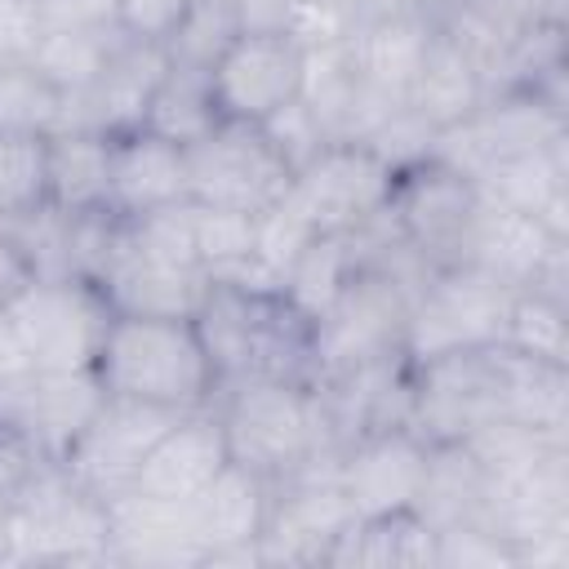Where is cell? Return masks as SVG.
<instances>
[{
	"mask_svg": "<svg viewBox=\"0 0 569 569\" xmlns=\"http://www.w3.org/2000/svg\"><path fill=\"white\" fill-rule=\"evenodd\" d=\"M191 325L218 387L244 378L311 382V320L289 307L284 293H249L209 280V293Z\"/></svg>",
	"mask_w": 569,
	"mask_h": 569,
	"instance_id": "1",
	"label": "cell"
},
{
	"mask_svg": "<svg viewBox=\"0 0 569 569\" xmlns=\"http://www.w3.org/2000/svg\"><path fill=\"white\" fill-rule=\"evenodd\" d=\"M93 373L111 396L164 405L178 413L209 405L218 391L196 325L164 316H111Z\"/></svg>",
	"mask_w": 569,
	"mask_h": 569,
	"instance_id": "2",
	"label": "cell"
},
{
	"mask_svg": "<svg viewBox=\"0 0 569 569\" xmlns=\"http://www.w3.org/2000/svg\"><path fill=\"white\" fill-rule=\"evenodd\" d=\"M107 498L62 462H31L9 489L4 565H111Z\"/></svg>",
	"mask_w": 569,
	"mask_h": 569,
	"instance_id": "3",
	"label": "cell"
},
{
	"mask_svg": "<svg viewBox=\"0 0 569 569\" xmlns=\"http://www.w3.org/2000/svg\"><path fill=\"white\" fill-rule=\"evenodd\" d=\"M213 409L222 422L227 458L280 480L298 462H307L316 449L333 445L316 405L311 382L289 378H244L213 391Z\"/></svg>",
	"mask_w": 569,
	"mask_h": 569,
	"instance_id": "4",
	"label": "cell"
},
{
	"mask_svg": "<svg viewBox=\"0 0 569 569\" xmlns=\"http://www.w3.org/2000/svg\"><path fill=\"white\" fill-rule=\"evenodd\" d=\"M342 445L316 449L289 476L271 480L267 525L258 533V565H329L356 511L338 485Z\"/></svg>",
	"mask_w": 569,
	"mask_h": 569,
	"instance_id": "5",
	"label": "cell"
},
{
	"mask_svg": "<svg viewBox=\"0 0 569 569\" xmlns=\"http://www.w3.org/2000/svg\"><path fill=\"white\" fill-rule=\"evenodd\" d=\"M511 298H516V289L485 276L480 267H467V262L436 267L409 302L405 356L409 360H431V356H445V351L502 342Z\"/></svg>",
	"mask_w": 569,
	"mask_h": 569,
	"instance_id": "6",
	"label": "cell"
},
{
	"mask_svg": "<svg viewBox=\"0 0 569 569\" xmlns=\"http://www.w3.org/2000/svg\"><path fill=\"white\" fill-rule=\"evenodd\" d=\"M4 320L36 373H67L98 365L111 307L89 280H31L4 307Z\"/></svg>",
	"mask_w": 569,
	"mask_h": 569,
	"instance_id": "7",
	"label": "cell"
},
{
	"mask_svg": "<svg viewBox=\"0 0 569 569\" xmlns=\"http://www.w3.org/2000/svg\"><path fill=\"white\" fill-rule=\"evenodd\" d=\"M413 289L378 267H356L333 307L311 325V382L391 351H405Z\"/></svg>",
	"mask_w": 569,
	"mask_h": 569,
	"instance_id": "8",
	"label": "cell"
},
{
	"mask_svg": "<svg viewBox=\"0 0 569 569\" xmlns=\"http://www.w3.org/2000/svg\"><path fill=\"white\" fill-rule=\"evenodd\" d=\"M289 182L293 173L253 120L222 116L200 142L187 147V196L196 204L262 213L289 191Z\"/></svg>",
	"mask_w": 569,
	"mask_h": 569,
	"instance_id": "9",
	"label": "cell"
},
{
	"mask_svg": "<svg viewBox=\"0 0 569 569\" xmlns=\"http://www.w3.org/2000/svg\"><path fill=\"white\" fill-rule=\"evenodd\" d=\"M467 267L502 280L507 289H538L547 298L569 302V236H556L542 218L489 204L480 196L476 227L462 249Z\"/></svg>",
	"mask_w": 569,
	"mask_h": 569,
	"instance_id": "10",
	"label": "cell"
},
{
	"mask_svg": "<svg viewBox=\"0 0 569 569\" xmlns=\"http://www.w3.org/2000/svg\"><path fill=\"white\" fill-rule=\"evenodd\" d=\"M387 209H391L396 227L405 231V240L431 267H453V262H462L467 236L476 227L480 187H476V178H467L453 164L431 156V160L396 173Z\"/></svg>",
	"mask_w": 569,
	"mask_h": 569,
	"instance_id": "11",
	"label": "cell"
},
{
	"mask_svg": "<svg viewBox=\"0 0 569 569\" xmlns=\"http://www.w3.org/2000/svg\"><path fill=\"white\" fill-rule=\"evenodd\" d=\"M498 347L502 342L413 360L409 427L427 445L462 440L480 422L498 418Z\"/></svg>",
	"mask_w": 569,
	"mask_h": 569,
	"instance_id": "12",
	"label": "cell"
},
{
	"mask_svg": "<svg viewBox=\"0 0 569 569\" xmlns=\"http://www.w3.org/2000/svg\"><path fill=\"white\" fill-rule=\"evenodd\" d=\"M178 422V409L164 405H147V400H129V396H111L98 405V413L89 418V427L80 431V440L71 445V453L62 458V467L98 498H116L124 489H133L147 453L156 449V440Z\"/></svg>",
	"mask_w": 569,
	"mask_h": 569,
	"instance_id": "13",
	"label": "cell"
},
{
	"mask_svg": "<svg viewBox=\"0 0 569 569\" xmlns=\"http://www.w3.org/2000/svg\"><path fill=\"white\" fill-rule=\"evenodd\" d=\"M396 173L360 142H329L307 169L293 173L289 196L316 222V231H356L387 209Z\"/></svg>",
	"mask_w": 569,
	"mask_h": 569,
	"instance_id": "14",
	"label": "cell"
},
{
	"mask_svg": "<svg viewBox=\"0 0 569 569\" xmlns=\"http://www.w3.org/2000/svg\"><path fill=\"white\" fill-rule=\"evenodd\" d=\"M302 44L284 31H240L209 71L213 102L227 120H262L298 98Z\"/></svg>",
	"mask_w": 569,
	"mask_h": 569,
	"instance_id": "15",
	"label": "cell"
},
{
	"mask_svg": "<svg viewBox=\"0 0 569 569\" xmlns=\"http://www.w3.org/2000/svg\"><path fill=\"white\" fill-rule=\"evenodd\" d=\"M427 449L431 445L413 427H387V431H369V436H356L351 445H342L338 485H342L356 520L409 511L422 489Z\"/></svg>",
	"mask_w": 569,
	"mask_h": 569,
	"instance_id": "16",
	"label": "cell"
},
{
	"mask_svg": "<svg viewBox=\"0 0 569 569\" xmlns=\"http://www.w3.org/2000/svg\"><path fill=\"white\" fill-rule=\"evenodd\" d=\"M480 529L502 538L511 556H520L547 533L569 529V445L547 449L520 471L489 476Z\"/></svg>",
	"mask_w": 569,
	"mask_h": 569,
	"instance_id": "17",
	"label": "cell"
},
{
	"mask_svg": "<svg viewBox=\"0 0 569 569\" xmlns=\"http://www.w3.org/2000/svg\"><path fill=\"white\" fill-rule=\"evenodd\" d=\"M111 520V565L133 569H196L204 565V542L191 502L124 489L107 502Z\"/></svg>",
	"mask_w": 569,
	"mask_h": 569,
	"instance_id": "18",
	"label": "cell"
},
{
	"mask_svg": "<svg viewBox=\"0 0 569 569\" xmlns=\"http://www.w3.org/2000/svg\"><path fill=\"white\" fill-rule=\"evenodd\" d=\"M164 71H169L164 49L129 36L89 89L62 98V124L58 129H98V133H111V138L129 133V129H142L147 102L160 89Z\"/></svg>",
	"mask_w": 569,
	"mask_h": 569,
	"instance_id": "19",
	"label": "cell"
},
{
	"mask_svg": "<svg viewBox=\"0 0 569 569\" xmlns=\"http://www.w3.org/2000/svg\"><path fill=\"white\" fill-rule=\"evenodd\" d=\"M102 400H107V387L93 369L36 373L4 436L22 445L36 462H62Z\"/></svg>",
	"mask_w": 569,
	"mask_h": 569,
	"instance_id": "20",
	"label": "cell"
},
{
	"mask_svg": "<svg viewBox=\"0 0 569 569\" xmlns=\"http://www.w3.org/2000/svg\"><path fill=\"white\" fill-rule=\"evenodd\" d=\"M98 289L111 307V316H164V320H191L209 293L204 267L164 262L156 253H142L129 240V227L98 276Z\"/></svg>",
	"mask_w": 569,
	"mask_h": 569,
	"instance_id": "21",
	"label": "cell"
},
{
	"mask_svg": "<svg viewBox=\"0 0 569 569\" xmlns=\"http://www.w3.org/2000/svg\"><path fill=\"white\" fill-rule=\"evenodd\" d=\"M271 480L227 462L196 498V529L204 542V565H258V533L267 525Z\"/></svg>",
	"mask_w": 569,
	"mask_h": 569,
	"instance_id": "22",
	"label": "cell"
},
{
	"mask_svg": "<svg viewBox=\"0 0 569 569\" xmlns=\"http://www.w3.org/2000/svg\"><path fill=\"white\" fill-rule=\"evenodd\" d=\"M227 462L231 458H227L222 422H218V409L209 400L200 409L178 413V422L147 453L133 489L138 493H156V498H173V502H191Z\"/></svg>",
	"mask_w": 569,
	"mask_h": 569,
	"instance_id": "23",
	"label": "cell"
},
{
	"mask_svg": "<svg viewBox=\"0 0 569 569\" xmlns=\"http://www.w3.org/2000/svg\"><path fill=\"white\" fill-rule=\"evenodd\" d=\"M187 196V147L151 133V129H129L111 138V182H107V204L120 218L151 213L160 204H178Z\"/></svg>",
	"mask_w": 569,
	"mask_h": 569,
	"instance_id": "24",
	"label": "cell"
},
{
	"mask_svg": "<svg viewBox=\"0 0 569 569\" xmlns=\"http://www.w3.org/2000/svg\"><path fill=\"white\" fill-rule=\"evenodd\" d=\"M476 187L489 204L533 213L556 236H569V133L547 147H533V151L489 164L476 178Z\"/></svg>",
	"mask_w": 569,
	"mask_h": 569,
	"instance_id": "25",
	"label": "cell"
},
{
	"mask_svg": "<svg viewBox=\"0 0 569 569\" xmlns=\"http://www.w3.org/2000/svg\"><path fill=\"white\" fill-rule=\"evenodd\" d=\"M489 98L485 89V76L480 67L471 62V53L462 44H453L449 36H431L413 80H409V93H405V107L413 116H422L436 133L462 124L480 102Z\"/></svg>",
	"mask_w": 569,
	"mask_h": 569,
	"instance_id": "26",
	"label": "cell"
},
{
	"mask_svg": "<svg viewBox=\"0 0 569 569\" xmlns=\"http://www.w3.org/2000/svg\"><path fill=\"white\" fill-rule=\"evenodd\" d=\"M498 418L569 440V365L498 347Z\"/></svg>",
	"mask_w": 569,
	"mask_h": 569,
	"instance_id": "27",
	"label": "cell"
},
{
	"mask_svg": "<svg viewBox=\"0 0 569 569\" xmlns=\"http://www.w3.org/2000/svg\"><path fill=\"white\" fill-rule=\"evenodd\" d=\"M111 133L98 129H53L44 133V200L58 209H111Z\"/></svg>",
	"mask_w": 569,
	"mask_h": 569,
	"instance_id": "28",
	"label": "cell"
},
{
	"mask_svg": "<svg viewBox=\"0 0 569 569\" xmlns=\"http://www.w3.org/2000/svg\"><path fill=\"white\" fill-rule=\"evenodd\" d=\"M485 493H489V476L471 458V449L462 440H440L427 449V471H422V489H418L413 511L436 533H445V529L480 525Z\"/></svg>",
	"mask_w": 569,
	"mask_h": 569,
	"instance_id": "29",
	"label": "cell"
},
{
	"mask_svg": "<svg viewBox=\"0 0 569 569\" xmlns=\"http://www.w3.org/2000/svg\"><path fill=\"white\" fill-rule=\"evenodd\" d=\"M436 27L418 13H396V18H373V22H360L351 31V58H356V71L369 89L378 93H391V98H405L409 93V80L431 44Z\"/></svg>",
	"mask_w": 569,
	"mask_h": 569,
	"instance_id": "30",
	"label": "cell"
},
{
	"mask_svg": "<svg viewBox=\"0 0 569 569\" xmlns=\"http://www.w3.org/2000/svg\"><path fill=\"white\" fill-rule=\"evenodd\" d=\"M338 569H436V529L409 507L373 520H356L333 547Z\"/></svg>",
	"mask_w": 569,
	"mask_h": 569,
	"instance_id": "31",
	"label": "cell"
},
{
	"mask_svg": "<svg viewBox=\"0 0 569 569\" xmlns=\"http://www.w3.org/2000/svg\"><path fill=\"white\" fill-rule=\"evenodd\" d=\"M124 40L129 36L116 22H102V27H44L27 67L40 80H49L62 98H71V93L89 89L102 76V67L111 62V53Z\"/></svg>",
	"mask_w": 569,
	"mask_h": 569,
	"instance_id": "32",
	"label": "cell"
},
{
	"mask_svg": "<svg viewBox=\"0 0 569 569\" xmlns=\"http://www.w3.org/2000/svg\"><path fill=\"white\" fill-rule=\"evenodd\" d=\"M360 89H365V80H360L356 58H351V36H347V40H333V44L302 49L298 98L311 107V116L325 124V133H329L333 142L347 138V120H351V111H356Z\"/></svg>",
	"mask_w": 569,
	"mask_h": 569,
	"instance_id": "33",
	"label": "cell"
},
{
	"mask_svg": "<svg viewBox=\"0 0 569 569\" xmlns=\"http://www.w3.org/2000/svg\"><path fill=\"white\" fill-rule=\"evenodd\" d=\"M356 271V253H351V236L347 231H320L284 271V302L298 307L311 325L333 307V298L342 293V284Z\"/></svg>",
	"mask_w": 569,
	"mask_h": 569,
	"instance_id": "34",
	"label": "cell"
},
{
	"mask_svg": "<svg viewBox=\"0 0 569 569\" xmlns=\"http://www.w3.org/2000/svg\"><path fill=\"white\" fill-rule=\"evenodd\" d=\"M222 120L218 102H213V89H209V76L200 71H178L169 67L160 89L151 93L147 102V116H142V129L178 142V147H191L200 142L213 124Z\"/></svg>",
	"mask_w": 569,
	"mask_h": 569,
	"instance_id": "35",
	"label": "cell"
},
{
	"mask_svg": "<svg viewBox=\"0 0 569 569\" xmlns=\"http://www.w3.org/2000/svg\"><path fill=\"white\" fill-rule=\"evenodd\" d=\"M236 36H240L236 0H191L187 13L178 18V27L169 31V40H164L160 49H164L169 67L209 76L213 62L227 53V44H231Z\"/></svg>",
	"mask_w": 569,
	"mask_h": 569,
	"instance_id": "36",
	"label": "cell"
},
{
	"mask_svg": "<svg viewBox=\"0 0 569 569\" xmlns=\"http://www.w3.org/2000/svg\"><path fill=\"white\" fill-rule=\"evenodd\" d=\"M502 342L516 347V351H525V356L569 365V302L547 298L538 289H520L511 298Z\"/></svg>",
	"mask_w": 569,
	"mask_h": 569,
	"instance_id": "37",
	"label": "cell"
},
{
	"mask_svg": "<svg viewBox=\"0 0 569 569\" xmlns=\"http://www.w3.org/2000/svg\"><path fill=\"white\" fill-rule=\"evenodd\" d=\"M62 124V93L31 67H0V133L44 138Z\"/></svg>",
	"mask_w": 569,
	"mask_h": 569,
	"instance_id": "38",
	"label": "cell"
},
{
	"mask_svg": "<svg viewBox=\"0 0 569 569\" xmlns=\"http://www.w3.org/2000/svg\"><path fill=\"white\" fill-rule=\"evenodd\" d=\"M44 200V138L0 133V227Z\"/></svg>",
	"mask_w": 569,
	"mask_h": 569,
	"instance_id": "39",
	"label": "cell"
},
{
	"mask_svg": "<svg viewBox=\"0 0 569 569\" xmlns=\"http://www.w3.org/2000/svg\"><path fill=\"white\" fill-rule=\"evenodd\" d=\"M253 236H258V213L222 209V204H196V253H200L204 276L249 258L253 253Z\"/></svg>",
	"mask_w": 569,
	"mask_h": 569,
	"instance_id": "40",
	"label": "cell"
},
{
	"mask_svg": "<svg viewBox=\"0 0 569 569\" xmlns=\"http://www.w3.org/2000/svg\"><path fill=\"white\" fill-rule=\"evenodd\" d=\"M124 227H129V240L142 253H156V258L182 262V267H200V253H196V204L191 200L160 204L151 213L124 218Z\"/></svg>",
	"mask_w": 569,
	"mask_h": 569,
	"instance_id": "41",
	"label": "cell"
},
{
	"mask_svg": "<svg viewBox=\"0 0 569 569\" xmlns=\"http://www.w3.org/2000/svg\"><path fill=\"white\" fill-rule=\"evenodd\" d=\"M320 231H316V222L302 213V204L284 191L271 209H262L258 213V236H253V258L262 262V267H271L276 276H280V284H284V271L293 267V258L316 240Z\"/></svg>",
	"mask_w": 569,
	"mask_h": 569,
	"instance_id": "42",
	"label": "cell"
},
{
	"mask_svg": "<svg viewBox=\"0 0 569 569\" xmlns=\"http://www.w3.org/2000/svg\"><path fill=\"white\" fill-rule=\"evenodd\" d=\"M258 129H262V138L271 142V151L284 160V169L289 173H298V169H307L333 138L325 133V124L311 116V107L302 102V98H289L284 107H276L271 116H262L258 120Z\"/></svg>",
	"mask_w": 569,
	"mask_h": 569,
	"instance_id": "43",
	"label": "cell"
},
{
	"mask_svg": "<svg viewBox=\"0 0 569 569\" xmlns=\"http://www.w3.org/2000/svg\"><path fill=\"white\" fill-rule=\"evenodd\" d=\"M436 138L440 133L422 116H413L409 107H396L360 147H369L391 173H405V169H413V164H422V160L436 156Z\"/></svg>",
	"mask_w": 569,
	"mask_h": 569,
	"instance_id": "44",
	"label": "cell"
},
{
	"mask_svg": "<svg viewBox=\"0 0 569 569\" xmlns=\"http://www.w3.org/2000/svg\"><path fill=\"white\" fill-rule=\"evenodd\" d=\"M436 569H516V556L489 529L462 525L436 533Z\"/></svg>",
	"mask_w": 569,
	"mask_h": 569,
	"instance_id": "45",
	"label": "cell"
},
{
	"mask_svg": "<svg viewBox=\"0 0 569 569\" xmlns=\"http://www.w3.org/2000/svg\"><path fill=\"white\" fill-rule=\"evenodd\" d=\"M191 0H116V27L133 40L164 44Z\"/></svg>",
	"mask_w": 569,
	"mask_h": 569,
	"instance_id": "46",
	"label": "cell"
},
{
	"mask_svg": "<svg viewBox=\"0 0 569 569\" xmlns=\"http://www.w3.org/2000/svg\"><path fill=\"white\" fill-rule=\"evenodd\" d=\"M31 378H36V365L27 360L18 333L9 329V320L0 311V436L9 431V422H13V413H18V405H22L27 387H31Z\"/></svg>",
	"mask_w": 569,
	"mask_h": 569,
	"instance_id": "47",
	"label": "cell"
},
{
	"mask_svg": "<svg viewBox=\"0 0 569 569\" xmlns=\"http://www.w3.org/2000/svg\"><path fill=\"white\" fill-rule=\"evenodd\" d=\"M44 22L31 0H0V67H27Z\"/></svg>",
	"mask_w": 569,
	"mask_h": 569,
	"instance_id": "48",
	"label": "cell"
},
{
	"mask_svg": "<svg viewBox=\"0 0 569 569\" xmlns=\"http://www.w3.org/2000/svg\"><path fill=\"white\" fill-rule=\"evenodd\" d=\"M44 27H102L116 22V0H31Z\"/></svg>",
	"mask_w": 569,
	"mask_h": 569,
	"instance_id": "49",
	"label": "cell"
},
{
	"mask_svg": "<svg viewBox=\"0 0 569 569\" xmlns=\"http://www.w3.org/2000/svg\"><path fill=\"white\" fill-rule=\"evenodd\" d=\"M36 276H31V267H27V258L18 253V244L9 240V231L0 227V311L31 284Z\"/></svg>",
	"mask_w": 569,
	"mask_h": 569,
	"instance_id": "50",
	"label": "cell"
},
{
	"mask_svg": "<svg viewBox=\"0 0 569 569\" xmlns=\"http://www.w3.org/2000/svg\"><path fill=\"white\" fill-rule=\"evenodd\" d=\"M453 4H458V0H413V9H418V18H427L431 27H436V22H440V18H445V13L453 9Z\"/></svg>",
	"mask_w": 569,
	"mask_h": 569,
	"instance_id": "51",
	"label": "cell"
},
{
	"mask_svg": "<svg viewBox=\"0 0 569 569\" xmlns=\"http://www.w3.org/2000/svg\"><path fill=\"white\" fill-rule=\"evenodd\" d=\"M4 547H9V489H0V565H4Z\"/></svg>",
	"mask_w": 569,
	"mask_h": 569,
	"instance_id": "52",
	"label": "cell"
}]
</instances>
